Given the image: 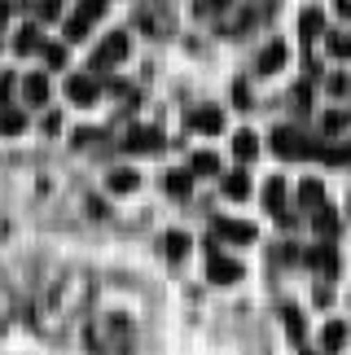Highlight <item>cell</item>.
<instances>
[{"label": "cell", "mask_w": 351, "mask_h": 355, "mask_svg": "<svg viewBox=\"0 0 351 355\" xmlns=\"http://www.w3.org/2000/svg\"><path fill=\"white\" fill-rule=\"evenodd\" d=\"M268 145H273L277 158H316V141H307V136L299 128H277L273 136H268Z\"/></svg>", "instance_id": "obj_1"}, {"label": "cell", "mask_w": 351, "mask_h": 355, "mask_svg": "<svg viewBox=\"0 0 351 355\" xmlns=\"http://www.w3.org/2000/svg\"><path fill=\"white\" fill-rule=\"evenodd\" d=\"M128 49H132V40L123 31L105 35L101 44H97V53H92V71H110V66H119V62L128 58Z\"/></svg>", "instance_id": "obj_2"}, {"label": "cell", "mask_w": 351, "mask_h": 355, "mask_svg": "<svg viewBox=\"0 0 351 355\" xmlns=\"http://www.w3.org/2000/svg\"><path fill=\"white\" fill-rule=\"evenodd\" d=\"M207 277L215 285H237L241 281V263L237 259H224L220 250H215V241H211V263H207Z\"/></svg>", "instance_id": "obj_3"}, {"label": "cell", "mask_w": 351, "mask_h": 355, "mask_svg": "<svg viewBox=\"0 0 351 355\" xmlns=\"http://www.w3.org/2000/svg\"><path fill=\"white\" fill-rule=\"evenodd\" d=\"M123 149L128 154H158V149H163V132L158 128H132L123 136Z\"/></svg>", "instance_id": "obj_4"}, {"label": "cell", "mask_w": 351, "mask_h": 355, "mask_svg": "<svg viewBox=\"0 0 351 355\" xmlns=\"http://www.w3.org/2000/svg\"><path fill=\"white\" fill-rule=\"evenodd\" d=\"M66 97H71L75 105H92L101 97V84L92 75H71V79H66Z\"/></svg>", "instance_id": "obj_5"}, {"label": "cell", "mask_w": 351, "mask_h": 355, "mask_svg": "<svg viewBox=\"0 0 351 355\" xmlns=\"http://www.w3.org/2000/svg\"><path fill=\"white\" fill-rule=\"evenodd\" d=\"M215 237H224L233 245H250L259 233H255V224H246V220H215Z\"/></svg>", "instance_id": "obj_6"}, {"label": "cell", "mask_w": 351, "mask_h": 355, "mask_svg": "<svg viewBox=\"0 0 351 355\" xmlns=\"http://www.w3.org/2000/svg\"><path fill=\"white\" fill-rule=\"evenodd\" d=\"M290 62V49H286V40H273V44H268L264 53H259V62H255V71L259 75H277L281 66Z\"/></svg>", "instance_id": "obj_7"}, {"label": "cell", "mask_w": 351, "mask_h": 355, "mask_svg": "<svg viewBox=\"0 0 351 355\" xmlns=\"http://www.w3.org/2000/svg\"><path fill=\"white\" fill-rule=\"evenodd\" d=\"M189 128H194V132H202V136H215V132L224 128V114L215 110V105H198V110L189 114Z\"/></svg>", "instance_id": "obj_8"}, {"label": "cell", "mask_w": 351, "mask_h": 355, "mask_svg": "<svg viewBox=\"0 0 351 355\" xmlns=\"http://www.w3.org/2000/svg\"><path fill=\"white\" fill-rule=\"evenodd\" d=\"M343 347H347V324L343 320H329L325 329H320V351H325V355H339Z\"/></svg>", "instance_id": "obj_9"}, {"label": "cell", "mask_w": 351, "mask_h": 355, "mask_svg": "<svg viewBox=\"0 0 351 355\" xmlns=\"http://www.w3.org/2000/svg\"><path fill=\"white\" fill-rule=\"evenodd\" d=\"M264 207L273 215H286V180H281V175H273V180L264 184Z\"/></svg>", "instance_id": "obj_10"}, {"label": "cell", "mask_w": 351, "mask_h": 355, "mask_svg": "<svg viewBox=\"0 0 351 355\" xmlns=\"http://www.w3.org/2000/svg\"><path fill=\"white\" fill-rule=\"evenodd\" d=\"M299 207H303V211H316V207H325V184L307 175V180L299 184Z\"/></svg>", "instance_id": "obj_11"}, {"label": "cell", "mask_w": 351, "mask_h": 355, "mask_svg": "<svg viewBox=\"0 0 351 355\" xmlns=\"http://www.w3.org/2000/svg\"><path fill=\"white\" fill-rule=\"evenodd\" d=\"M312 224H316V237H325V241L339 237V215H334L329 207H316L312 211Z\"/></svg>", "instance_id": "obj_12"}, {"label": "cell", "mask_w": 351, "mask_h": 355, "mask_svg": "<svg viewBox=\"0 0 351 355\" xmlns=\"http://www.w3.org/2000/svg\"><path fill=\"white\" fill-rule=\"evenodd\" d=\"M22 97L31 101V105H44L49 101V79L44 75H26L22 79Z\"/></svg>", "instance_id": "obj_13"}, {"label": "cell", "mask_w": 351, "mask_h": 355, "mask_svg": "<svg viewBox=\"0 0 351 355\" xmlns=\"http://www.w3.org/2000/svg\"><path fill=\"white\" fill-rule=\"evenodd\" d=\"M307 263H312V268H320L325 277H334V272H339V254H334V245L325 241V245H316V250L307 254Z\"/></svg>", "instance_id": "obj_14"}, {"label": "cell", "mask_w": 351, "mask_h": 355, "mask_svg": "<svg viewBox=\"0 0 351 355\" xmlns=\"http://www.w3.org/2000/svg\"><path fill=\"white\" fill-rule=\"evenodd\" d=\"M163 189H167L171 198H189V189H194V175H189V171H167V175H163Z\"/></svg>", "instance_id": "obj_15"}, {"label": "cell", "mask_w": 351, "mask_h": 355, "mask_svg": "<svg viewBox=\"0 0 351 355\" xmlns=\"http://www.w3.org/2000/svg\"><path fill=\"white\" fill-rule=\"evenodd\" d=\"M233 154H237L241 162H250L255 154H259V136H255V132H237V136H233Z\"/></svg>", "instance_id": "obj_16"}, {"label": "cell", "mask_w": 351, "mask_h": 355, "mask_svg": "<svg viewBox=\"0 0 351 355\" xmlns=\"http://www.w3.org/2000/svg\"><path fill=\"white\" fill-rule=\"evenodd\" d=\"M224 193L241 202V198H250V175L246 171H233V175H224Z\"/></svg>", "instance_id": "obj_17"}, {"label": "cell", "mask_w": 351, "mask_h": 355, "mask_svg": "<svg viewBox=\"0 0 351 355\" xmlns=\"http://www.w3.org/2000/svg\"><path fill=\"white\" fill-rule=\"evenodd\" d=\"M281 324H286V334L294 338V343H303V311L294 307V303L281 307Z\"/></svg>", "instance_id": "obj_18"}, {"label": "cell", "mask_w": 351, "mask_h": 355, "mask_svg": "<svg viewBox=\"0 0 351 355\" xmlns=\"http://www.w3.org/2000/svg\"><path fill=\"white\" fill-rule=\"evenodd\" d=\"M316 158L329 162V167H347V162H351V145H320Z\"/></svg>", "instance_id": "obj_19"}, {"label": "cell", "mask_w": 351, "mask_h": 355, "mask_svg": "<svg viewBox=\"0 0 351 355\" xmlns=\"http://www.w3.org/2000/svg\"><path fill=\"white\" fill-rule=\"evenodd\" d=\"M22 128H26V114L13 110V105H5V110H0V136H18Z\"/></svg>", "instance_id": "obj_20"}, {"label": "cell", "mask_w": 351, "mask_h": 355, "mask_svg": "<svg viewBox=\"0 0 351 355\" xmlns=\"http://www.w3.org/2000/svg\"><path fill=\"white\" fill-rule=\"evenodd\" d=\"M189 245H194V241H189V233H167V237H163V254L176 263V259L189 254Z\"/></svg>", "instance_id": "obj_21"}, {"label": "cell", "mask_w": 351, "mask_h": 355, "mask_svg": "<svg viewBox=\"0 0 351 355\" xmlns=\"http://www.w3.org/2000/svg\"><path fill=\"white\" fill-rule=\"evenodd\" d=\"M137 184H141V175H137V171H128V167L110 171V193H132Z\"/></svg>", "instance_id": "obj_22"}, {"label": "cell", "mask_w": 351, "mask_h": 355, "mask_svg": "<svg viewBox=\"0 0 351 355\" xmlns=\"http://www.w3.org/2000/svg\"><path fill=\"white\" fill-rule=\"evenodd\" d=\"M299 31H303V40H316L320 31H325V18H320V9H303Z\"/></svg>", "instance_id": "obj_23"}, {"label": "cell", "mask_w": 351, "mask_h": 355, "mask_svg": "<svg viewBox=\"0 0 351 355\" xmlns=\"http://www.w3.org/2000/svg\"><path fill=\"white\" fill-rule=\"evenodd\" d=\"M13 49H18V53H35V49H44V44H40V31H35V26H22V31L13 35Z\"/></svg>", "instance_id": "obj_24"}, {"label": "cell", "mask_w": 351, "mask_h": 355, "mask_svg": "<svg viewBox=\"0 0 351 355\" xmlns=\"http://www.w3.org/2000/svg\"><path fill=\"white\" fill-rule=\"evenodd\" d=\"M215 171H220V158H215V154H194L189 175H215Z\"/></svg>", "instance_id": "obj_25"}, {"label": "cell", "mask_w": 351, "mask_h": 355, "mask_svg": "<svg viewBox=\"0 0 351 355\" xmlns=\"http://www.w3.org/2000/svg\"><path fill=\"white\" fill-rule=\"evenodd\" d=\"M329 53L334 58H351V31H334L329 35Z\"/></svg>", "instance_id": "obj_26"}, {"label": "cell", "mask_w": 351, "mask_h": 355, "mask_svg": "<svg viewBox=\"0 0 351 355\" xmlns=\"http://www.w3.org/2000/svg\"><path fill=\"white\" fill-rule=\"evenodd\" d=\"M79 18H88V22H97L101 18V13H105V0H79Z\"/></svg>", "instance_id": "obj_27"}, {"label": "cell", "mask_w": 351, "mask_h": 355, "mask_svg": "<svg viewBox=\"0 0 351 355\" xmlns=\"http://www.w3.org/2000/svg\"><path fill=\"white\" fill-rule=\"evenodd\" d=\"M88 18H79V13H75V18H66V40H84L88 35Z\"/></svg>", "instance_id": "obj_28"}, {"label": "cell", "mask_w": 351, "mask_h": 355, "mask_svg": "<svg viewBox=\"0 0 351 355\" xmlns=\"http://www.w3.org/2000/svg\"><path fill=\"white\" fill-rule=\"evenodd\" d=\"M44 62L49 66H66V49L62 44H44Z\"/></svg>", "instance_id": "obj_29"}, {"label": "cell", "mask_w": 351, "mask_h": 355, "mask_svg": "<svg viewBox=\"0 0 351 355\" xmlns=\"http://www.w3.org/2000/svg\"><path fill=\"white\" fill-rule=\"evenodd\" d=\"M58 13H62V0H40V18L44 22H53Z\"/></svg>", "instance_id": "obj_30"}, {"label": "cell", "mask_w": 351, "mask_h": 355, "mask_svg": "<svg viewBox=\"0 0 351 355\" xmlns=\"http://www.w3.org/2000/svg\"><path fill=\"white\" fill-rule=\"evenodd\" d=\"M325 88L334 92V97H343V92L351 88V79H347V75H329V84H325Z\"/></svg>", "instance_id": "obj_31"}, {"label": "cell", "mask_w": 351, "mask_h": 355, "mask_svg": "<svg viewBox=\"0 0 351 355\" xmlns=\"http://www.w3.org/2000/svg\"><path fill=\"white\" fill-rule=\"evenodd\" d=\"M343 123H347V119H343L339 110H329L325 119H320V128H325V132H339V128H343Z\"/></svg>", "instance_id": "obj_32"}, {"label": "cell", "mask_w": 351, "mask_h": 355, "mask_svg": "<svg viewBox=\"0 0 351 355\" xmlns=\"http://www.w3.org/2000/svg\"><path fill=\"white\" fill-rule=\"evenodd\" d=\"M9 92H13V75H0V110H5V101H9Z\"/></svg>", "instance_id": "obj_33"}, {"label": "cell", "mask_w": 351, "mask_h": 355, "mask_svg": "<svg viewBox=\"0 0 351 355\" xmlns=\"http://www.w3.org/2000/svg\"><path fill=\"white\" fill-rule=\"evenodd\" d=\"M88 141H97V128H79L75 132V145H88Z\"/></svg>", "instance_id": "obj_34"}, {"label": "cell", "mask_w": 351, "mask_h": 355, "mask_svg": "<svg viewBox=\"0 0 351 355\" xmlns=\"http://www.w3.org/2000/svg\"><path fill=\"white\" fill-rule=\"evenodd\" d=\"M281 259H286V263H294V259H299V245L286 241V245H281Z\"/></svg>", "instance_id": "obj_35"}, {"label": "cell", "mask_w": 351, "mask_h": 355, "mask_svg": "<svg viewBox=\"0 0 351 355\" xmlns=\"http://www.w3.org/2000/svg\"><path fill=\"white\" fill-rule=\"evenodd\" d=\"M233 0H207V9H228Z\"/></svg>", "instance_id": "obj_36"}, {"label": "cell", "mask_w": 351, "mask_h": 355, "mask_svg": "<svg viewBox=\"0 0 351 355\" xmlns=\"http://www.w3.org/2000/svg\"><path fill=\"white\" fill-rule=\"evenodd\" d=\"M339 13H343V18H351V0H339Z\"/></svg>", "instance_id": "obj_37"}, {"label": "cell", "mask_w": 351, "mask_h": 355, "mask_svg": "<svg viewBox=\"0 0 351 355\" xmlns=\"http://www.w3.org/2000/svg\"><path fill=\"white\" fill-rule=\"evenodd\" d=\"M9 18V0H0V22H5Z\"/></svg>", "instance_id": "obj_38"}, {"label": "cell", "mask_w": 351, "mask_h": 355, "mask_svg": "<svg viewBox=\"0 0 351 355\" xmlns=\"http://www.w3.org/2000/svg\"><path fill=\"white\" fill-rule=\"evenodd\" d=\"M347 211H351V202H347Z\"/></svg>", "instance_id": "obj_39"}]
</instances>
